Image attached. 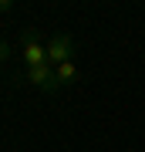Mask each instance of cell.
<instances>
[{
    "label": "cell",
    "mask_w": 145,
    "mask_h": 152,
    "mask_svg": "<svg viewBox=\"0 0 145 152\" xmlns=\"http://www.w3.org/2000/svg\"><path fill=\"white\" fill-rule=\"evenodd\" d=\"M14 10V0H0V14H10Z\"/></svg>",
    "instance_id": "8992f818"
},
{
    "label": "cell",
    "mask_w": 145,
    "mask_h": 152,
    "mask_svg": "<svg viewBox=\"0 0 145 152\" xmlns=\"http://www.w3.org/2000/svg\"><path fill=\"white\" fill-rule=\"evenodd\" d=\"M20 58H24L27 68L47 64V44H44V41L37 37V31H31V27L20 34Z\"/></svg>",
    "instance_id": "6da1fadb"
},
{
    "label": "cell",
    "mask_w": 145,
    "mask_h": 152,
    "mask_svg": "<svg viewBox=\"0 0 145 152\" xmlns=\"http://www.w3.org/2000/svg\"><path fill=\"white\" fill-rule=\"evenodd\" d=\"M64 61H74V41H71V34H54L47 41V64L58 68Z\"/></svg>",
    "instance_id": "7a4b0ae2"
},
{
    "label": "cell",
    "mask_w": 145,
    "mask_h": 152,
    "mask_svg": "<svg viewBox=\"0 0 145 152\" xmlns=\"http://www.w3.org/2000/svg\"><path fill=\"white\" fill-rule=\"evenodd\" d=\"M4 61H10V44L0 41V64H4Z\"/></svg>",
    "instance_id": "5b68a950"
},
{
    "label": "cell",
    "mask_w": 145,
    "mask_h": 152,
    "mask_svg": "<svg viewBox=\"0 0 145 152\" xmlns=\"http://www.w3.org/2000/svg\"><path fill=\"white\" fill-rule=\"evenodd\" d=\"M54 78H58V85H61V88L74 85V81H78V64H74V61H64V64H58V68H54Z\"/></svg>",
    "instance_id": "277c9868"
},
{
    "label": "cell",
    "mask_w": 145,
    "mask_h": 152,
    "mask_svg": "<svg viewBox=\"0 0 145 152\" xmlns=\"http://www.w3.org/2000/svg\"><path fill=\"white\" fill-rule=\"evenodd\" d=\"M24 81L27 85H34V88H37V91H44V95H54V91H58V78H54V68L51 64H41V68H27L24 71Z\"/></svg>",
    "instance_id": "3957f363"
}]
</instances>
